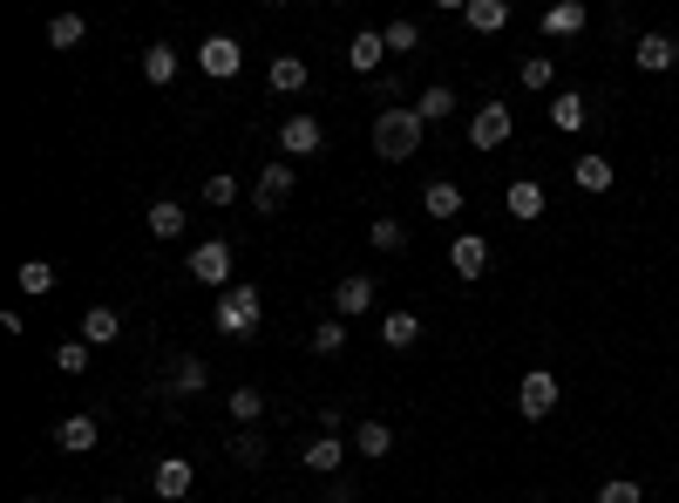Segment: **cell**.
Instances as JSON below:
<instances>
[{
  "label": "cell",
  "instance_id": "1",
  "mask_svg": "<svg viewBox=\"0 0 679 503\" xmlns=\"http://www.w3.org/2000/svg\"><path fill=\"white\" fill-rule=\"evenodd\" d=\"M259 314H265V299H259L252 280H238V286H224V293L211 299V327H218L224 340H252V333H259Z\"/></svg>",
  "mask_w": 679,
  "mask_h": 503
},
{
  "label": "cell",
  "instance_id": "2",
  "mask_svg": "<svg viewBox=\"0 0 679 503\" xmlns=\"http://www.w3.org/2000/svg\"><path fill=\"white\" fill-rule=\"evenodd\" d=\"M421 116L415 109H381L374 116V157L381 164H408V157H421Z\"/></svg>",
  "mask_w": 679,
  "mask_h": 503
},
{
  "label": "cell",
  "instance_id": "3",
  "mask_svg": "<svg viewBox=\"0 0 679 503\" xmlns=\"http://www.w3.org/2000/svg\"><path fill=\"white\" fill-rule=\"evenodd\" d=\"M184 273H190L197 286H211V293L238 286V280H231V245H224V239H205V245H190V259H184Z\"/></svg>",
  "mask_w": 679,
  "mask_h": 503
},
{
  "label": "cell",
  "instance_id": "4",
  "mask_svg": "<svg viewBox=\"0 0 679 503\" xmlns=\"http://www.w3.org/2000/svg\"><path fill=\"white\" fill-rule=\"evenodd\" d=\"M557 395H565V389H557V374H550V368H530L524 381H516V415H524V422H544V415L557 408Z\"/></svg>",
  "mask_w": 679,
  "mask_h": 503
},
{
  "label": "cell",
  "instance_id": "5",
  "mask_svg": "<svg viewBox=\"0 0 679 503\" xmlns=\"http://www.w3.org/2000/svg\"><path fill=\"white\" fill-rule=\"evenodd\" d=\"M510 130H516V116H510L503 102H483V109L469 116V150H503Z\"/></svg>",
  "mask_w": 679,
  "mask_h": 503
},
{
  "label": "cell",
  "instance_id": "6",
  "mask_svg": "<svg viewBox=\"0 0 679 503\" xmlns=\"http://www.w3.org/2000/svg\"><path fill=\"white\" fill-rule=\"evenodd\" d=\"M293 164H265L259 171V184H252V205H259V218H272V211H286L293 205Z\"/></svg>",
  "mask_w": 679,
  "mask_h": 503
},
{
  "label": "cell",
  "instance_id": "7",
  "mask_svg": "<svg viewBox=\"0 0 679 503\" xmlns=\"http://www.w3.org/2000/svg\"><path fill=\"white\" fill-rule=\"evenodd\" d=\"M197 68H205L211 83H231V75L245 68V48H238L231 34H205V48H197Z\"/></svg>",
  "mask_w": 679,
  "mask_h": 503
},
{
  "label": "cell",
  "instance_id": "8",
  "mask_svg": "<svg viewBox=\"0 0 679 503\" xmlns=\"http://www.w3.org/2000/svg\"><path fill=\"white\" fill-rule=\"evenodd\" d=\"M381 299V286H374V273H347L340 286H333V314L340 320H361L368 314V306Z\"/></svg>",
  "mask_w": 679,
  "mask_h": 503
},
{
  "label": "cell",
  "instance_id": "9",
  "mask_svg": "<svg viewBox=\"0 0 679 503\" xmlns=\"http://www.w3.org/2000/svg\"><path fill=\"white\" fill-rule=\"evenodd\" d=\"M319 143H327V123H319V116H286V123H278V150H286V157H313Z\"/></svg>",
  "mask_w": 679,
  "mask_h": 503
},
{
  "label": "cell",
  "instance_id": "10",
  "mask_svg": "<svg viewBox=\"0 0 679 503\" xmlns=\"http://www.w3.org/2000/svg\"><path fill=\"white\" fill-rule=\"evenodd\" d=\"M632 62L646 68V75H666V68H679V42L659 34V28H646V34H638V48H632Z\"/></svg>",
  "mask_w": 679,
  "mask_h": 503
},
{
  "label": "cell",
  "instance_id": "11",
  "mask_svg": "<svg viewBox=\"0 0 679 503\" xmlns=\"http://www.w3.org/2000/svg\"><path fill=\"white\" fill-rule=\"evenodd\" d=\"M190 483H197V470H190L184 456H164V462L150 470V490L164 496V503H184V496H190Z\"/></svg>",
  "mask_w": 679,
  "mask_h": 503
},
{
  "label": "cell",
  "instance_id": "12",
  "mask_svg": "<svg viewBox=\"0 0 679 503\" xmlns=\"http://www.w3.org/2000/svg\"><path fill=\"white\" fill-rule=\"evenodd\" d=\"M449 265H456V280H483L490 273V239L483 231H462V239L449 245Z\"/></svg>",
  "mask_w": 679,
  "mask_h": 503
},
{
  "label": "cell",
  "instance_id": "13",
  "mask_svg": "<svg viewBox=\"0 0 679 503\" xmlns=\"http://www.w3.org/2000/svg\"><path fill=\"white\" fill-rule=\"evenodd\" d=\"M550 123L565 130V136H578V130L591 123V102H584V89H557V96H550Z\"/></svg>",
  "mask_w": 679,
  "mask_h": 503
},
{
  "label": "cell",
  "instance_id": "14",
  "mask_svg": "<svg viewBox=\"0 0 679 503\" xmlns=\"http://www.w3.org/2000/svg\"><path fill=\"white\" fill-rule=\"evenodd\" d=\"M387 62V42H381V28H361V34H353V42H347V68L353 75H374Z\"/></svg>",
  "mask_w": 679,
  "mask_h": 503
},
{
  "label": "cell",
  "instance_id": "15",
  "mask_svg": "<svg viewBox=\"0 0 679 503\" xmlns=\"http://www.w3.org/2000/svg\"><path fill=\"white\" fill-rule=\"evenodd\" d=\"M503 205H510V218H524V225H530V218H544V205H550V198H544V184H537V177H516V184L503 190Z\"/></svg>",
  "mask_w": 679,
  "mask_h": 503
},
{
  "label": "cell",
  "instance_id": "16",
  "mask_svg": "<svg viewBox=\"0 0 679 503\" xmlns=\"http://www.w3.org/2000/svg\"><path fill=\"white\" fill-rule=\"evenodd\" d=\"M55 442H62L68 456H89V449L102 442V429H96V415H62V429H55Z\"/></svg>",
  "mask_w": 679,
  "mask_h": 503
},
{
  "label": "cell",
  "instance_id": "17",
  "mask_svg": "<svg viewBox=\"0 0 679 503\" xmlns=\"http://www.w3.org/2000/svg\"><path fill=\"white\" fill-rule=\"evenodd\" d=\"M340 462H347V442H340V436H306V470H313V477H340Z\"/></svg>",
  "mask_w": 679,
  "mask_h": 503
},
{
  "label": "cell",
  "instance_id": "18",
  "mask_svg": "<svg viewBox=\"0 0 679 503\" xmlns=\"http://www.w3.org/2000/svg\"><path fill=\"white\" fill-rule=\"evenodd\" d=\"M75 340H89V347L123 340V314H116V306H89V314H83V333H75Z\"/></svg>",
  "mask_w": 679,
  "mask_h": 503
},
{
  "label": "cell",
  "instance_id": "19",
  "mask_svg": "<svg viewBox=\"0 0 679 503\" xmlns=\"http://www.w3.org/2000/svg\"><path fill=\"white\" fill-rule=\"evenodd\" d=\"M265 83H272L278 96H299V89L313 83V68H306V55H278V62L265 68Z\"/></svg>",
  "mask_w": 679,
  "mask_h": 503
},
{
  "label": "cell",
  "instance_id": "20",
  "mask_svg": "<svg viewBox=\"0 0 679 503\" xmlns=\"http://www.w3.org/2000/svg\"><path fill=\"white\" fill-rule=\"evenodd\" d=\"M381 340L394 347V354H408V347L421 340V314H408V306H394V314L381 320Z\"/></svg>",
  "mask_w": 679,
  "mask_h": 503
},
{
  "label": "cell",
  "instance_id": "21",
  "mask_svg": "<svg viewBox=\"0 0 679 503\" xmlns=\"http://www.w3.org/2000/svg\"><path fill=\"white\" fill-rule=\"evenodd\" d=\"M462 21H469V34H503L510 28V0H469Z\"/></svg>",
  "mask_w": 679,
  "mask_h": 503
},
{
  "label": "cell",
  "instance_id": "22",
  "mask_svg": "<svg viewBox=\"0 0 679 503\" xmlns=\"http://www.w3.org/2000/svg\"><path fill=\"white\" fill-rule=\"evenodd\" d=\"M205 389H211V368L197 354H177L171 361V395H205Z\"/></svg>",
  "mask_w": 679,
  "mask_h": 503
},
{
  "label": "cell",
  "instance_id": "23",
  "mask_svg": "<svg viewBox=\"0 0 679 503\" xmlns=\"http://www.w3.org/2000/svg\"><path fill=\"white\" fill-rule=\"evenodd\" d=\"M612 177H618V171H612V157H591V150L571 164V184H578V190H591V198H598V190H612Z\"/></svg>",
  "mask_w": 679,
  "mask_h": 503
},
{
  "label": "cell",
  "instance_id": "24",
  "mask_svg": "<svg viewBox=\"0 0 679 503\" xmlns=\"http://www.w3.org/2000/svg\"><path fill=\"white\" fill-rule=\"evenodd\" d=\"M171 75H177V48H171V42H150V48H143V83L164 89Z\"/></svg>",
  "mask_w": 679,
  "mask_h": 503
},
{
  "label": "cell",
  "instance_id": "25",
  "mask_svg": "<svg viewBox=\"0 0 679 503\" xmlns=\"http://www.w3.org/2000/svg\"><path fill=\"white\" fill-rule=\"evenodd\" d=\"M353 449H361L368 462H381L394 449V429H387V422H353Z\"/></svg>",
  "mask_w": 679,
  "mask_h": 503
},
{
  "label": "cell",
  "instance_id": "26",
  "mask_svg": "<svg viewBox=\"0 0 679 503\" xmlns=\"http://www.w3.org/2000/svg\"><path fill=\"white\" fill-rule=\"evenodd\" d=\"M421 211H428V218H456V211H462V190H456L449 177H435V184L421 190Z\"/></svg>",
  "mask_w": 679,
  "mask_h": 503
},
{
  "label": "cell",
  "instance_id": "27",
  "mask_svg": "<svg viewBox=\"0 0 679 503\" xmlns=\"http://www.w3.org/2000/svg\"><path fill=\"white\" fill-rule=\"evenodd\" d=\"M184 225H190V218H184L177 198H156V205H150V239H177Z\"/></svg>",
  "mask_w": 679,
  "mask_h": 503
},
{
  "label": "cell",
  "instance_id": "28",
  "mask_svg": "<svg viewBox=\"0 0 679 503\" xmlns=\"http://www.w3.org/2000/svg\"><path fill=\"white\" fill-rule=\"evenodd\" d=\"M516 83H524L530 96H544V89L557 83V62H550V55H524V62H516Z\"/></svg>",
  "mask_w": 679,
  "mask_h": 503
},
{
  "label": "cell",
  "instance_id": "29",
  "mask_svg": "<svg viewBox=\"0 0 679 503\" xmlns=\"http://www.w3.org/2000/svg\"><path fill=\"white\" fill-rule=\"evenodd\" d=\"M415 116H421V123H442V116H456V89H449V83H428L421 102H415Z\"/></svg>",
  "mask_w": 679,
  "mask_h": 503
},
{
  "label": "cell",
  "instance_id": "30",
  "mask_svg": "<svg viewBox=\"0 0 679 503\" xmlns=\"http://www.w3.org/2000/svg\"><path fill=\"white\" fill-rule=\"evenodd\" d=\"M259 415H265V395L252 389V381H238V389H231V422H238V429H252Z\"/></svg>",
  "mask_w": 679,
  "mask_h": 503
},
{
  "label": "cell",
  "instance_id": "31",
  "mask_svg": "<svg viewBox=\"0 0 679 503\" xmlns=\"http://www.w3.org/2000/svg\"><path fill=\"white\" fill-rule=\"evenodd\" d=\"M368 239H374V252H408V225L402 218H368Z\"/></svg>",
  "mask_w": 679,
  "mask_h": 503
},
{
  "label": "cell",
  "instance_id": "32",
  "mask_svg": "<svg viewBox=\"0 0 679 503\" xmlns=\"http://www.w3.org/2000/svg\"><path fill=\"white\" fill-rule=\"evenodd\" d=\"M55 280H62V273H55L48 259H28V265H21V293H28V299H48Z\"/></svg>",
  "mask_w": 679,
  "mask_h": 503
},
{
  "label": "cell",
  "instance_id": "33",
  "mask_svg": "<svg viewBox=\"0 0 679 503\" xmlns=\"http://www.w3.org/2000/svg\"><path fill=\"white\" fill-rule=\"evenodd\" d=\"M544 34H557V42H565V34H584V8L578 0H557V8L544 14Z\"/></svg>",
  "mask_w": 679,
  "mask_h": 503
},
{
  "label": "cell",
  "instance_id": "34",
  "mask_svg": "<svg viewBox=\"0 0 679 503\" xmlns=\"http://www.w3.org/2000/svg\"><path fill=\"white\" fill-rule=\"evenodd\" d=\"M265 456H272V449H265V436H259V429H238V436H231V462H245V470H259Z\"/></svg>",
  "mask_w": 679,
  "mask_h": 503
},
{
  "label": "cell",
  "instance_id": "35",
  "mask_svg": "<svg viewBox=\"0 0 679 503\" xmlns=\"http://www.w3.org/2000/svg\"><path fill=\"white\" fill-rule=\"evenodd\" d=\"M381 42H387V55H415V48H421V28H415V21H387Z\"/></svg>",
  "mask_w": 679,
  "mask_h": 503
},
{
  "label": "cell",
  "instance_id": "36",
  "mask_svg": "<svg viewBox=\"0 0 679 503\" xmlns=\"http://www.w3.org/2000/svg\"><path fill=\"white\" fill-rule=\"evenodd\" d=\"M598 503H646V490H638V477H605L598 483Z\"/></svg>",
  "mask_w": 679,
  "mask_h": 503
},
{
  "label": "cell",
  "instance_id": "37",
  "mask_svg": "<svg viewBox=\"0 0 679 503\" xmlns=\"http://www.w3.org/2000/svg\"><path fill=\"white\" fill-rule=\"evenodd\" d=\"M340 347H347V320H340V314L313 327V354H340Z\"/></svg>",
  "mask_w": 679,
  "mask_h": 503
},
{
  "label": "cell",
  "instance_id": "38",
  "mask_svg": "<svg viewBox=\"0 0 679 503\" xmlns=\"http://www.w3.org/2000/svg\"><path fill=\"white\" fill-rule=\"evenodd\" d=\"M55 368L62 374H89V340H62L55 347Z\"/></svg>",
  "mask_w": 679,
  "mask_h": 503
},
{
  "label": "cell",
  "instance_id": "39",
  "mask_svg": "<svg viewBox=\"0 0 679 503\" xmlns=\"http://www.w3.org/2000/svg\"><path fill=\"white\" fill-rule=\"evenodd\" d=\"M83 34H89V28H83V14H55V21H48V42H55V48H75Z\"/></svg>",
  "mask_w": 679,
  "mask_h": 503
},
{
  "label": "cell",
  "instance_id": "40",
  "mask_svg": "<svg viewBox=\"0 0 679 503\" xmlns=\"http://www.w3.org/2000/svg\"><path fill=\"white\" fill-rule=\"evenodd\" d=\"M205 205H238V177H231V171H211V177H205Z\"/></svg>",
  "mask_w": 679,
  "mask_h": 503
},
{
  "label": "cell",
  "instance_id": "41",
  "mask_svg": "<svg viewBox=\"0 0 679 503\" xmlns=\"http://www.w3.org/2000/svg\"><path fill=\"white\" fill-rule=\"evenodd\" d=\"M333 429H347V408H340V402L319 408V436H333Z\"/></svg>",
  "mask_w": 679,
  "mask_h": 503
},
{
  "label": "cell",
  "instance_id": "42",
  "mask_svg": "<svg viewBox=\"0 0 679 503\" xmlns=\"http://www.w3.org/2000/svg\"><path fill=\"white\" fill-rule=\"evenodd\" d=\"M102 503H130V496H102Z\"/></svg>",
  "mask_w": 679,
  "mask_h": 503
},
{
  "label": "cell",
  "instance_id": "43",
  "mask_svg": "<svg viewBox=\"0 0 679 503\" xmlns=\"http://www.w3.org/2000/svg\"><path fill=\"white\" fill-rule=\"evenodd\" d=\"M28 503H48V496H28Z\"/></svg>",
  "mask_w": 679,
  "mask_h": 503
}]
</instances>
